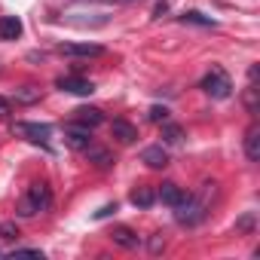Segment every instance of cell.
<instances>
[{"instance_id": "obj_1", "label": "cell", "mask_w": 260, "mask_h": 260, "mask_svg": "<svg viewBox=\"0 0 260 260\" xmlns=\"http://www.w3.org/2000/svg\"><path fill=\"white\" fill-rule=\"evenodd\" d=\"M211 193H214V184H202L199 196H184V199L175 205V217H178V223H184V226H196V223H202L205 214H208V196H211Z\"/></svg>"}, {"instance_id": "obj_2", "label": "cell", "mask_w": 260, "mask_h": 260, "mask_svg": "<svg viewBox=\"0 0 260 260\" xmlns=\"http://www.w3.org/2000/svg\"><path fill=\"white\" fill-rule=\"evenodd\" d=\"M49 205H52V190H49V184L37 181V184H31L28 193L22 196V202H19V214H22V217H34L37 211H46Z\"/></svg>"}, {"instance_id": "obj_3", "label": "cell", "mask_w": 260, "mask_h": 260, "mask_svg": "<svg viewBox=\"0 0 260 260\" xmlns=\"http://www.w3.org/2000/svg\"><path fill=\"white\" fill-rule=\"evenodd\" d=\"M199 86H202V92H205V95L220 98V101L233 95V83H230V77H226V71H223V68H211V71L202 77V83H199Z\"/></svg>"}, {"instance_id": "obj_4", "label": "cell", "mask_w": 260, "mask_h": 260, "mask_svg": "<svg viewBox=\"0 0 260 260\" xmlns=\"http://www.w3.org/2000/svg\"><path fill=\"white\" fill-rule=\"evenodd\" d=\"M13 132L22 135V138H28V141H34V144H49L52 125H46V122H16Z\"/></svg>"}, {"instance_id": "obj_5", "label": "cell", "mask_w": 260, "mask_h": 260, "mask_svg": "<svg viewBox=\"0 0 260 260\" xmlns=\"http://www.w3.org/2000/svg\"><path fill=\"white\" fill-rule=\"evenodd\" d=\"M64 144H68V147H74V150H83V153H86V150L92 147V128L77 125V122H74V125H68V128H64Z\"/></svg>"}, {"instance_id": "obj_6", "label": "cell", "mask_w": 260, "mask_h": 260, "mask_svg": "<svg viewBox=\"0 0 260 260\" xmlns=\"http://www.w3.org/2000/svg\"><path fill=\"white\" fill-rule=\"evenodd\" d=\"M61 55H74V58H98L104 55V46L98 43H58Z\"/></svg>"}, {"instance_id": "obj_7", "label": "cell", "mask_w": 260, "mask_h": 260, "mask_svg": "<svg viewBox=\"0 0 260 260\" xmlns=\"http://www.w3.org/2000/svg\"><path fill=\"white\" fill-rule=\"evenodd\" d=\"M61 92H71V95H92L95 92V86H92V80H86V77H77V74H71V77H58V83H55Z\"/></svg>"}, {"instance_id": "obj_8", "label": "cell", "mask_w": 260, "mask_h": 260, "mask_svg": "<svg viewBox=\"0 0 260 260\" xmlns=\"http://www.w3.org/2000/svg\"><path fill=\"white\" fill-rule=\"evenodd\" d=\"M25 31L19 16H0V40H19Z\"/></svg>"}, {"instance_id": "obj_9", "label": "cell", "mask_w": 260, "mask_h": 260, "mask_svg": "<svg viewBox=\"0 0 260 260\" xmlns=\"http://www.w3.org/2000/svg\"><path fill=\"white\" fill-rule=\"evenodd\" d=\"M74 122L77 125H86V128H95V125L104 122V113L98 107H77L74 110Z\"/></svg>"}, {"instance_id": "obj_10", "label": "cell", "mask_w": 260, "mask_h": 260, "mask_svg": "<svg viewBox=\"0 0 260 260\" xmlns=\"http://www.w3.org/2000/svg\"><path fill=\"white\" fill-rule=\"evenodd\" d=\"M245 156H248L251 162L260 159V125H257V122L245 132Z\"/></svg>"}, {"instance_id": "obj_11", "label": "cell", "mask_w": 260, "mask_h": 260, "mask_svg": "<svg viewBox=\"0 0 260 260\" xmlns=\"http://www.w3.org/2000/svg\"><path fill=\"white\" fill-rule=\"evenodd\" d=\"M110 132H113V138H116V141H122V144H132V141L138 138V128H135V125H128L125 119H113Z\"/></svg>"}, {"instance_id": "obj_12", "label": "cell", "mask_w": 260, "mask_h": 260, "mask_svg": "<svg viewBox=\"0 0 260 260\" xmlns=\"http://www.w3.org/2000/svg\"><path fill=\"white\" fill-rule=\"evenodd\" d=\"M141 162H147L150 169H166V166H169V153H166L159 144H156V147H144Z\"/></svg>"}, {"instance_id": "obj_13", "label": "cell", "mask_w": 260, "mask_h": 260, "mask_svg": "<svg viewBox=\"0 0 260 260\" xmlns=\"http://www.w3.org/2000/svg\"><path fill=\"white\" fill-rule=\"evenodd\" d=\"M184 196H187V193H184V187H178V184H172V181H169V184H162V187H159V193H156V199H159V202H166V205H172V208H175Z\"/></svg>"}, {"instance_id": "obj_14", "label": "cell", "mask_w": 260, "mask_h": 260, "mask_svg": "<svg viewBox=\"0 0 260 260\" xmlns=\"http://www.w3.org/2000/svg\"><path fill=\"white\" fill-rule=\"evenodd\" d=\"M110 239L116 242V245H122V248H128V251H132V248H138L141 245V239L132 233V230H128V226H116L113 233H110Z\"/></svg>"}, {"instance_id": "obj_15", "label": "cell", "mask_w": 260, "mask_h": 260, "mask_svg": "<svg viewBox=\"0 0 260 260\" xmlns=\"http://www.w3.org/2000/svg\"><path fill=\"white\" fill-rule=\"evenodd\" d=\"M132 205H138V208H150L153 202H156V193H153V187H138V190H132Z\"/></svg>"}, {"instance_id": "obj_16", "label": "cell", "mask_w": 260, "mask_h": 260, "mask_svg": "<svg viewBox=\"0 0 260 260\" xmlns=\"http://www.w3.org/2000/svg\"><path fill=\"white\" fill-rule=\"evenodd\" d=\"M162 138L169 141V144H181L184 141V132H181V125H172L169 119L162 122Z\"/></svg>"}, {"instance_id": "obj_17", "label": "cell", "mask_w": 260, "mask_h": 260, "mask_svg": "<svg viewBox=\"0 0 260 260\" xmlns=\"http://www.w3.org/2000/svg\"><path fill=\"white\" fill-rule=\"evenodd\" d=\"M0 239H4V242H16L19 239V226L13 220H4V223H0Z\"/></svg>"}, {"instance_id": "obj_18", "label": "cell", "mask_w": 260, "mask_h": 260, "mask_svg": "<svg viewBox=\"0 0 260 260\" xmlns=\"http://www.w3.org/2000/svg\"><path fill=\"white\" fill-rule=\"evenodd\" d=\"M16 98H19V101H25V104H31V101H37V98H40V89H34V86H22V89L16 92Z\"/></svg>"}, {"instance_id": "obj_19", "label": "cell", "mask_w": 260, "mask_h": 260, "mask_svg": "<svg viewBox=\"0 0 260 260\" xmlns=\"http://www.w3.org/2000/svg\"><path fill=\"white\" fill-rule=\"evenodd\" d=\"M86 153H89V156H92V159H95V162H98V166H101V169H107V166H110V162H113V159H110V156H107V153H104V150H95V147H89V150H86Z\"/></svg>"}, {"instance_id": "obj_20", "label": "cell", "mask_w": 260, "mask_h": 260, "mask_svg": "<svg viewBox=\"0 0 260 260\" xmlns=\"http://www.w3.org/2000/svg\"><path fill=\"white\" fill-rule=\"evenodd\" d=\"M184 22H193V25H214V19H205L202 13H184Z\"/></svg>"}, {"instance_id": "obj_21", "label": "cell", "mask_w": 260, "mask_h": 260, "mask_svg": "<svg viewBox=\"0 0 260 260\" xmlns=\"http://www.w3.org/2000/svg\"><path fill=\"white\" fill-rule=\"evenodd\" d=\"M150 119L153 122H166L169 119V110L166 107H150Z\"/></svg>"}, {"instance_id": "obj_22", "label": "cell", "mask_w": 260, "mask_h": 260, "mask_svg": "<svg viewBox=\"0 0 260 260\" xmlns=\"http://www.w3.org/2000/svg\"><path fill=\"white\" fill-rule=\"evenodd\" d=\"M13 254H16V257H43L40 248H16Z\"/></svg>"}, {"instance_id": "obj_23", "label": "cell", "mask_w": 260, "mask_h": 260, "mask_svg": "<svg viewBox=\"0 0 260 260\" xmlns=\"http://www.w3.org/2000/svg\"><path fill=\"white\" fill-rule=\"evenodd\" d=\"M113 211H116V205H104V208H98V211H95V217L101 220V217H107V214H113Z\"/></svg>"}, {"instance_id": "obj_24", "label": "cell", "mask_w": 260, "mask_h": 260, "mask_svg": "<svg viewBox=\"0 0 260 260\" xmlns=\"http://www.w3.org/2000/svg\"><path fill=\"white\" fill-rule=\"evenodd\" d=\"M162 245H166V239H162V236H153V242H150V251L156 254V251H162Z\"/></svg>"}, {"instance_id": "obj_25", "label": "cell", "mask_w": 260, "mask_h": 260, "mask_svg": "<svg viewBox=\"0 0 260 260\" xmlns=\"http://www.w3.org/2000/svg\"><path fill=\"white\" fill-rule=\"evenodd\" d=\"M4 116H10V101L0 98V119H4Z\"/></svg>"}, {"instance_id": "obj_26", "label": "cell", "mask_w": 260, "mask_h": 260, "mask_svg": "<svg viewBox=\"0 0 260 260\" xmlns=\"http://www.w3.org/2000/svg\"><path fill=\"white\" fill-rule=\"evenodd\" d=\"M116 4H135V0H116Z\"/></svg>"}]
</instances>
